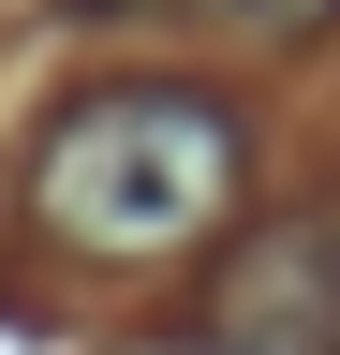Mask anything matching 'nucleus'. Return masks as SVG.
Masks as SVG:
<instances>
[{"label":"nucleus","mask_w":340,"mask_h":355,"mask_svg":"<svg viewBox=\"0 0 340 355\" xmlns=\"http://www.w3.org/2000/svg\"><path fill=\"white\" fill-rule=\"evenodd\" d=\"M237 178H251V133L237 104H207L178 74H118V89H74L45 163H30V207H45L60 252H104V266H163L193 237L237 222Z\"/></svg>","instance_id":"nucleus-1"},{"label":"nucleus","mask_w":340,"mask_h":355,"mask_svg":"<svg viewBox=\"0 0 340 355\" xmlns=\"http://www.w3.org/2000/svg\"><path fill=\"white\" fill-rule=\"evenodd\" d=\"M207 340L237 355H340V222H267V237L222 252V282H207Z\"/></svg>","instance_id":"nucleus-2"},{"label":"nucleus","mask_w":340,"mask_h":355,"mask_svg":"<svg viewBox=\"0 0 340 355\" xmlns=\"http://www.w3.org/2000/svg\"><path fill=\"white\" fill-rule=\"evenodd\" d=\"M104 15H134V0H104ZM163 15H193V30H237V44H296V30H325L340 0H163Z\"/></svg>","instance_id":"nucleus-3"},{"label":"nucleus","mask_w":340,"mask_h":355,"mask_svg":"<svg viewBox=\"0 0 340 355\" xmlns=\"http://www.w3.org/2000/svg\"><path fill=\"white\" fill-rule=\"evenodd\" d=\"M134 355H237V340H207V326H193V340H134Z\"/></svg>","instance_id":"nucleus-4"}]
</instances>
